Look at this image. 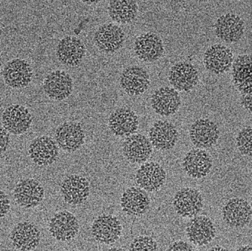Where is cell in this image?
I'll list each match as a JSON object with an SVG mask.
<instances>
[{
    "label": "cell",
    "mask_w": 252,
    "mask_h": 251,
    "mask_svg": "<svg viewBox=\"0 0 252 251\" xmlns=\"http://www.w3.org/2000/svg\"><path fill=\"white\" fill-rule=\"evenodd\" d=\"M79 229L78 220L72 213L67 211L55 214L49 223L51 235L60 242H68L75 238Z\"/></svg>",
    "instance_id": "obj_1"
},
{
    "label": "cell",
    "mask_w": 252,
    "mask_h": 251,
    "mask_svg": "<svg viewBox=\"0 0 252 251\" xmlns=\"http://www.w3.org/2000/svg\"><path fill=\"white\" fill-rule=\"evenodd\" d=\"M10 241L17 250L33 251L39 246L41 232L33 223L23 221L16 224L12 230Z\"/></svg>",
    "instance_id": "obj_2"
},
{
    "label": "cell",
    "mask_w": 252,
    "mask_h": 251,
    "mask_svg": "<svg viewBox=\"0 0 252 251\" xmlns=\"http://www.w3.org/2000/svg\"><path fill=\"white\" fill-rule=\"evenodd\" d=\"M222 217L225 223L229 226L243 228L251 221V205L247 200L241 197L231 198L222 209Z\"/></svg>",
    "instance_id": "obj_3"
},
{
    "label": "cell",
    "mask_w": 252,
    "mask_h": 251,
    "mask_svg": "<svg viewBox=\"0 0 252 251\" xmlns=\"http://www.w3.org/2000/svg\"><path fill=\"white\" fill-rule=\"evenodd\" d=\"M173 204L180 216L190 218L196 217L202 210L204 200L197 190L185 188L176 193Z\"/></svg>",
    "instance_id": "obj_4"
},
{
    "label": "cell",
    "mask_w": 252,
    "mask_h": 251,
    "mask_svg": "<svg viewBox=\"0 0 252 251\" xmlns=\"http://www.w3.org/2000/svg\"><path fill=\"white\" fill-rule=\"evenodd\" d=\"M57 145L67 152H74L84 144L86 135L78 123L65 122L57 128L55 134Z\"/></svg>",
    "instance_id": "obj_5"
},
{
    "label": "cell",
    "mask_w": 252,
    "mask_h": 251,
    "mask_svg": "<svg viewBox=\"0 0 252 251\" xmlns=\"http://www.w3.org/2000/svg\"><path fill=\"white\" fill-rule=\"evenodd\" d=\"M92 232L95 240L99 243L113 244L122 235V224L116 217L104 214L94 221Z\"/></svg>",
    "instance_id": "obj_6"
},
{
    "label": "cell",
    "mask_w": 252,
    "mask_h": 251,
    "mask_svg": "<svg viewBox=\"0 0 252 251\" xmlns=\"http://www.w3.org/2000/svg\"><path fill=\"white\" fill-rule=\"evenodd\" d=\"M1 120L6 131L15 135L25 133L32 122L31 112L26 108L19 105L7 107L3 112Z\"/></svg>",
    "instance_id": "obj_7"
},
{
    "label": "cell",
    "mask_w": 252,
    "mask_h": 251,
    "mask_svg": "<svg viewBox=\"0 0 252 251\" xmlns=\"http://www.w3.org/2000/svg\"><path fill=\"white\" fill-rule=\"evenodd\" d=\"M13 195L19 206L32 209L44 200V189L35 179H24L15 187Z\"/></svg>",
    "instance_id": "obj_8"
},
{
    "label": "cell",
    "mask_w": 252,
    "mask_h": 251,
    "mask_svg": "<svg viewBox=\"0 0 252 251\" xmlns=\"http://www.w3.org/2000/svg\"><path fill=\"white\" fill-rule=\"evenodd\" d=\"M215 32L219 39L228 44H232L238 42L244 36L245 25L238 15L226 13L222 15L216 21Z\"/></svg>",
    "instance_id": "obj_9"
},
{
    "label": "cell",
    "mask_w": 252,
    "mask_h": 251,
    "mask_svg": "<svg viewBox=\"0 0 252 251\" xmlns=\"http://www.w3.org/2000/svg\"><path fill=\"white\" fill-rule=\"evenodd\" d=\"M60 190L67 203L80 205L87 200L90 195V185L83 176L70 175L63 179Z\"/></svg>",
    "instance_id": "obj_10"
},
{
    "label": "cell",
    "mask_w": 252,
    "mask_h": 251,
    "mask_svg": "<svg viewBox=\"0 0 252 251\" xmlns=\"http://www.w3.org/2000/svg\"><path fill=\"white\" fill-rule=\"evenodd\" d=\"M168 80L176 90L190 92L197 85L199 74L191 63L180 62L171 67Z\"/></svg>",
    "instance_id": "obj_11"
},
{
    "label": "cell",
    "mask_w": 252,
    "mask_h": 251,
    "mask_svg": "<svg viewBox=\"0 0 252 251\" xmlns=\"http://www.w3.org/2000/svg\"><path fill=\"white\" fill-rule=\"evenodd\" d=\"M192 143L199 148H209L217 143L220 131L213 121L207 118L196 120L189 131Z\"/></svg>",
    "instance_id": "obj_12"
},
{
    "label": "cell",
    "mask_w": 252,
    "mask_h": 251,
    "mask_svg": "<svg viewBox=\"0 0 252 251\" xmlns=\"http://www.w3.org/2000/svg\"><path fill=\"white\" fill-rule=\"evenodd\" d=\"M58 154V145L50 137H38L30 145V157L35 164L39 166H50L55 163Z\"/></svg>",
    "instance_id": "obj_13"
},
{
    "label": "cell",
    "mask_w": 252,
    "mask_h": 251,
    "mask_svg": "<svg viewBox=\"0 0 252 251\" xmlns=\"http://www.w3.org/2000/svg\"><path fill=\"white\" fill-rule=\"evenodd\" d=\"M44 90L51 99L56 101L64 100L72 93V78L65 71L61 70L52 71L44 80Z\"/></svg>",
    "instance_id": "obj_14"
},
{
    "label": "cell",
    "mask_w": 252,
    "mask_h": 251,
    "mask_svg": "<svg viewBox=\"0 0 252 251\" xmlns=\"http://www.w3.org/2000/svg\"><path fill=\"white\" fill-rule=\"evenodd\" d=\"M150 84V75L141 67H127L121 74V87L129 96L142 94L148 89Z\"/></svg>",
    "instance_id": "obj_15"
},
{
    "label": "cell",
    "mask_w": 252,
    "mask_h": 251,
    "mask_svg": "<svg viewBox=\"0 0 252 251\" xmlns=\"http://www.w3.org/2000/svg\"><path fill=\"white\" fill-rule=\"evenodd\" d=\"M134 50L140 60L152 63L159 60L163 55V43L156 34L145 32L135 40Z\"/></svg>",
    "instance_id": "obj_16"
},
{
    "label": "cell",
    "mask_w": 252,
    "mask_h": 251,
    "mask_svg": "<svg viewBox=\"0 0 252 251\" xmlns=\"http://www.w3.org/2000/svg\"><path fill=\"white\" fill-rule=\"evenodd\" d=\"M186 234L190 243L196 246H204L213 241L216 230L211 219L202 215L194 217L188 223Z\"/></svg>",
    "instance_id": "obj_17"
},
{
    "label": "cell",
    "mask_w": 252,
    "mask_h": 251,
    "mask_svg": "<svg viewBox=\"0 0 252 251\" xmlns=\"http://www.w3.org/2000/svg\"><path fill=\"white\" fill-rule=\"evenodd\" d=\"M4 83L13 88H22L31 83L32 71L26 60L13 59L6 64L2 72Z\"/></svg>",
    "instance_id": "obj_18"
},
{
    "label": "cell",
    "mask_w": 252,
    "mask_h": 251,
    "mask_svg": "<svg viewBox=\"0 0 252 251\" xmlns=\"http://www.w3.org/2000/svg\"><path fill=\"white\" fill-rule=\"evenodd\" d=\"M125 34L120 27L114 24H105L95 32L94 42L100 51L113 53L125 43Z\"/></svg>",
    "instance_id": "obj_19"
},
{
    "label": "cell",
    "mask_w": 252,
    "mask_h": 251,
    "mask_svg": "<svg viewBox=\"0 0 252 251\" xmlns=\"http://www.w3.org/2000/svg\"><path fill=\"white\" fill-rule=\"evenodd\" d=\"M166 173L163 167L157 163H144L137 170L135 180L144 191H158L164 185Z\"/></svg>",
    "instance_id": "obj_20"
},
{
    "label": "cell",
    "mask_w": 252,
    "mask_h": 251,
    "mask_svg": "<svg viewBox=\"0 0 252 251\" xmlns=\"http://www.w3.org/2000/svg\"><path fill=\"white\" fill-rule=\"evenodd\" d=\"M233 59V54L228 47L222 44H215L205 52L204 66L210 72L220 75L229 71Z\"/></svg>",
    "instance_id": "obj_21"
},
{
    "label": "cell",
    "mask_w": 252,
    "mask_h": 251,
    "mask_svg": "<svg viewBox=\"0 0 252 251\" xmlns=\"http://www.w3.org/2000/svg\"><path fill=\"white\" fill-rule=\"evenodd\" d=\"M86 52V47L83 41L76 37H65L57 46L56 54L58 60L68 66L78 65L83 61Z\"/></svg>",
    "instance_id": "obj_22"
},
{
    "label": "cell",
    "mask_w": 252,
    "mask_h": 251,
    "mask_svg": "<svg viewBox=\"0 0 252 251\" xmlns=\"http://www.w3.org/2000/svg\"><path fill=\"white\" fill-rule=\"evenodd\" d=\"M183 170L193 179H202L210 173L213 167V160L204 150L193 149L183 159Z\"/></svg>",
    "instance_id": "obj_23"
},
{
    "label": "cell",
    "mask_w": 252,
    "mask_h": 251,
    "mask_svg": "<svg viewBox=\"0 0 252 251\" xmlns=\"http://www.w3.org/2000/svg\"><path fill=\"white\" fill-rule=\"evenodd\" d=\"M178 138L177 128L168 121H157L150 130V140L152 146L160 151L172 149L177 144Z\"/></svg>",
    "instance_id": "obj_24"
},
{
    "label": "cell",
    "mask_w": 252,
    "mask_h": 251,
    "mask_svg": "<svg viewBox=\"0 0 252 251\" xmlns=\"http://www.w3.org/2000/svg\"><path fill=\"white\" fill-rule=\"evenodd\" d=\"M151 103L156 113L167 117L174 115L179 111L181 105V99L175 89L162 87L154 92Z\"/></svg>",
    "instance_id": "obj_25"
},
{
    "label": "cell",
    "mask_w": 252,
    "mask_h": 251,
    "mask_svg": "<svg viewBox=\"0 0 252 251\" xmlns=\"http://www.w3.org/2000/svg\"><path fill=\"white\" fill-rule=\"evenodd\" d=\"M139 126L138 116L128 108H119L109 118V128L113 135L118 137H129L134 135Z\"/></svg>",
    "instance_id": "obj_26"
},
{
    "label": "cell",
    "mask_w": 252,
    "mask_h": 251,
    "mask_svg": "<svg viewBox=\"0 0 252 251\" xmlns=\"http://www.w3.org/2000/svg\"><path fill=\"white\" fill-rule=\"evenodd\" d=\"M123 153L130 163H144L151 156L152 145L145 135L134 134L126 138L124 142Z\"/></svg>",
    "instance_id": "obj_27"
},
{
    "label": "cell",
    "mask_w": 252,
    "mask_h": 251,
    "mask_svg": "<svg viewBox=\"0 0 252 251\" xmlns=\"http://www.w3.org/2000/svg\"><path fill=\"white\" fill-rule=\"evenodd\" d=\"M150 199L147 192L140 188L126 189L121 197V206L125 213L132 216H140L148 210Z\"/></svg>",
    "instance_id": "obj_28"
},
{
    "label": "cell",
    "mask_w": 252,
    "mask_h": 251,
    "mask_svg": "<svg viewBox=\"0 0 252 251\" xmlns=\"http://www.w3.org/2000/svg\"><path fill=\"white\" fill-rule=\"evenodd\" d=\"M232 78L235 87L242 95H252V59L247 55H241L232 63Z\"/></svg>",
    "instance_id": "obj_29"
},
{
    "label": "cell",
    "mask_w": 252,
    "mask_h": 251,
    "mask_svg": "<svg viewBox=\"0 0 252 251\" xmlns=\"http://www.w3.org/2000/svg\"><path fill=\"white\" fill-rule=\"evenodd\" d=\"M108 14L112 20L119 24H129L133 22L138 11V5L136 1H110L109 2Z\"/></svg>",
    "instance_id": "obj_30"
},
{
    "label": "cell",
    "mask_w": 252,
    "mask_h": 251,
    "mask_svg": "<svg viewBox=\"0 0 252 251\" xmlns=\"http://www.w3.org/2000/svg\"><path fill=\"white\" fill-rule=\"evenodd\" d=\"M252 129L247 126L240 131L236 138V145L241 154L245 156H252Z\"/></svg>",
    "instance_id": "obj_31"
},
{
    "label": "cell",
    "mask_w": 252,
    "mask_h": 251,
    "mask_svg": "<svg viewBox=\"0 0 252 251\" xmlns=\"http://www.w3.org/2000/svg\"><path fill=\"white\" fill-rule=\"evenodd\" d=\"M129 251H159V249L158 243L152 237L139 236L131 243Z\"/></svg>",
    "instance_id": "obj_32"
},
{
    "label": "cell",
    "mask_w": 252,
    "mask_h": 251,
    "mask_svg": "<svg viewBox=\"0 0 252 251\" xmlns=\"http://www.w3.org/2000/svg\"><path fill=\"white\" fill-rule=\"evenodd\" d=\"M10 209L8 196L2 190H0V219L4 218Z\"/></svg>",
    "instance_id": "obj_33"
},
{
    "label": "cell",
    "mask_w": 252,
    "mask_h": 251,
    "mask_svg": "<svg viewBox=\"0 0 252 251\" xmlns=\"http://www.w3.org/2000/svg\"><path fill=\"white\" fill-rule=\"evenodd\" d=\"M10 139L8 132L2 126H0V154L7 151L10 145Z\"/></svg>",
    "instance_id": "obj_34"
},
{
    "label": "cell",
    "mask_w": 252,
    "mask_h": 251,
    "mask_svg": "<svg viewBox=\"0 0 252 251\" xmlns=\"http://www.w3.org/2000/svg\"><path fill=\"white\" fill-rule=\"evenodd\" d=\"M166 251H193V249L186 242L177 241L170 245Z\"/></svg>",
    "instance_id": "obj_35"
},
{
    "label": "cell",
    "mask_w": 252,
    "mask_h": 251,
    "mask_svg": "<svg viewBox=\"0 0 252 251\" xmlns=\"http://www.w3.org/2000/svg\"><path fill=\"white\" fill-rule=\"evenodd\" d=\"M241 105L247 111L252 112V95H243L241 97Z\"/></svg>",
    "instance_id": "obj_36"
},
{
    "label": "cell",
    "mask_w": 252,
    "mask_h": 251,
    "mask_svg": "<svg viewBox=\"0 0 252 251\" xmlns=\"http://www.w3.org/2000/svg\"><path fill=\"white\" fill-rule=\"evenodd\" d=\"M235 251H252L251 246H244L238 248Z\"/></svg>",
    "instance_id": "obj_37"
},
{
    "label": "cell",
    "mask_w": 252,
    "mask_h": 251,
    "mask_svg": "<svg viewBox=\"0 0 252 251\" xmlns=\"http://www.w3.org/2000/svg\"><path fill=\"white\" fill-rule=\"evenodd\" d=\"M207 251H229L227 249H224V248L220 247V246H215V247L212 248V249H209Z\"/></svg>",
    "instance_id": "obj_38"
},
{
    "label": "cell",
    "mask_w": 252,
    "mask_h": 251,
    "mask_svg": "<svg viewBox=\"0 0 252 251\" xmlns=\"http://www.w3.org/2000/svg\"><path fill=\"white\" fill-rule=\"evenodd\" d=\"M107 251H126L123 249L120 248H112V249H108Z\"/></svg>",
    "instance_id": "obj_39"
},
{
    "label": "cell",
    "mask_w": 252,
    "mask_h": 251,
    "mask_svg": "<svg viewBox=\"0 0 252 251\" xmlns=\"http://www.w3.org/2000/svg\"><path fill=\"white\" fill-rule=\"evenodd\" d=\"M1 56H0V68H1Z\"/></svg>",
    "instance_id": "obj_40"
}]
</instances>
